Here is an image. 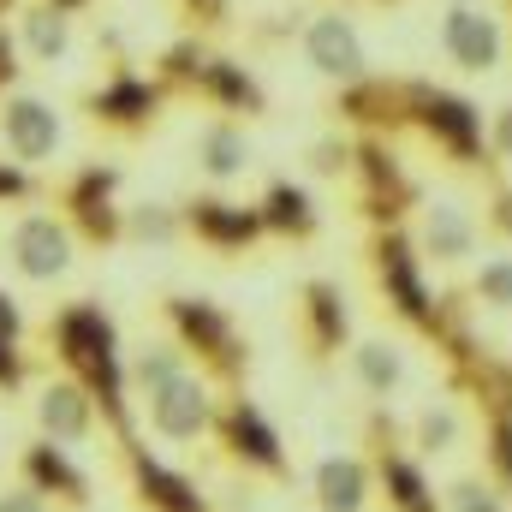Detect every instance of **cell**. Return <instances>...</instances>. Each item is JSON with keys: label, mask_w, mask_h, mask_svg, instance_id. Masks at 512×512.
Returning <instances> with one entry per match:
<instances>
[{"label": "cell", "mask_w": 512, "mask_h": 512, "mask_svg": "<svg viewBox=\"0 0 512 512\" xmlns=\"http://www.w3.org/2000/svg\"><path fill=\"white\" fill-rule=\"evenodd\" d=\"M48 340H54V358L78 376V382L96 393V405L108 417H126V364L114 352V322L96 310V304H66L54 322H48Z\"/></svg>", "instance_id": "cell-1"}, {"label": "cell", "mask_w": 512, "mask_h": 512, "mask_svg": "<svg viewBox=\"0 0 512 512\" xmlns=\"http://www.w3.org/2000/svg\"><path fill=\"white\" fill-rule=\"evenodd\" d=\"M435 42L447 54V66H459L465 78H483V72H501L507 66V18L483 0V6H441L435 18Z\"/></svg>", "instance_id": "cell-2"}, {"label": "cell", "mask_w": 512, "mask_h": 512, "mask_svg": "<svg viewBox=\"0 0 512 512\" xmlns=\"http://www.w3.org/2000/svg\"><path fill=\"white\" fill-rule=\"evenodd\" d=\"M114 191H120V167H102V161L78 167L60 185V215L84 245H120L126 239V209L114 203Z\"/></svg>", "instance_id": "cell-3"}, {"label": "cell", "mask_w": 512, "mask_h": 512, "mask_svg": "<svg viewBox=\"0 0 512 512\" xmlns=\"http://www.w3.org/2000/svg\"><path fill=\"white\" fill-rule=\"evenodd\" d=\"M161 108H167L161 78H143V72H131V66H114V72L84 96L90 126L114 131V137H143V131L161 120Z\"/></svg>", "instance_id": "cell-4"}, {"label": "cell", "mask_w": 512, "mask_h": 512, "mask_svg": "<svg viewBox=\"0 0 512 512\" xmlns=\"http://www.w3.org/2000/svg\"><path fill=\"white\" fill-rule=\"evenodd\" d=\"M298 48H304L310 72H316V78H328V84H340V90L370 78V48H364V30H358L340 6L310 12V18H304V30H298Z\"/></svg>", "instance_id": "cell-5"}, {"label": "cell", "mask_w": 512, "mask_h": 512, "mask_svg": "<svg viewBox=\"0 0 512 512\" xmlns=\"http://www.w3.org/2000/svg\"><path fill=\"white\" fill-rule=\"evenodd\" d=\"M72 251H78V233L66 227L60 209H30V215H18L12 233H6L12 268H18L24 280H36V286L60 280V274L72 268Z\"/></svg>", "instance_id": "cell-6"}, {"label": "cell", "mask_w": 512, "mask_h": 512, "mask_svg": "<svg viewBox=\"0 0 512 512\" xmlns=\"http://www.w3.org/2000/svg\"><path fill=\"white\" fill-rule=\"evenodd\" d=\"M477 239H483V227H477V215H471L459 197H423V203H417L411 245H417L423 262H435V268H465V262H477Z\"/></svg>", "instance_id": "cell-7"}, {"label": "cell", "mask_w": 512, "mask_h": 512, "mask_svg": "<svg viewBox=\"0 0 512 512\" xmlns=\"http://www.w3.org/2000/svg\"><path fill=\"white\" fill-rule=\"evenodd\" d=\"M60 114H54V102H42V96H24V90H12L6 102H0V143H6V155L12 161H24V167H42V161H54L60 155Z\"/></svg>", "instance_id": "cell-8"}, {"label": "cell", "mask_w": 512, "mask_h": 512, "mask_svg": "<svg viewBox=\"0 0 512 512\" xmlns=\"http://www.w3.org/2000/svg\"><path fill=\"white\" fill-rule=\"evenodd\" d=\"M149 429L161 441H203L215 429V393H209V382L185 370L173 387H161L149 399Z\"/></svg>", "instance_id": "cell-9"}, {"label": "cell", "mask_w": 512, "mask_h": 512, "mask_svg": "<svg viewBox=\"0 0 512 512\" xmlns=\"http://www.w3.org/2000/svg\"><path fill=\"white\" fill-rule=\"evenodd\" d=\"M191 155H197V173H203L209 185H233V179H245V173H251V161H256L251 131L239 126L233 114L203 120L197 137H191Z\"/></svg>", "instance_id": "cell-10"}, {"label": "cell", "mask_w": 512, "mask_h": 512, "mask_svg": "<svg viewBox=\"0 0 512 512\" xmlns=\"http://www.w3.org/2000/svg\"><path fill=\"white\" fill-rule=\"evenodd\" d=\"M167 316H173V334H179L185 352H203L215 370H239L233 328H227V316L209 298H167Z\"/></svg>", "instance_id": "cell-11"}, {"label": "cell", "mask_w": 512, "mask_h": 512, "mask_svg": "<svg viewBox=\"0 0 512 512\" xmlns=\"http://www.w3.org/2000/svg\"><path fill=\"white\" fill-rule=\"evenodd\" d=\"M24 483L42 495V501H60V507H84L90 501V483H84V471L66 459V447L60 441H30L24 447Z\"/></svg>", "instance_id": "cell-12"}, {"label": "cell", "mask_w": 512, "mask_h": 512, "mask_svg": "<svg viewBox=\"0 0 512 512\" xmlns=\"http://www.w3.org/2000/svg\"><path fill=\"white\" fill-rule=\"evenodd\" d=\"M36 423H42L48 441H90V429H96V393L78 376L48 382L42 399H36Z\"/></svg>", "instance_id": "cell-13"}, {"label": "cell", "mask_w": 512, "mask_h": 512, "mask_svg": "<svg viewBox=\"0 0 512 512\" xmlns=\"http://www.w3.org/2000/svg\"><path fill=\"white\" fill-rule=\"evenodd\" d=\"M185 233H197L215 251H239L262 233V209H239L227 197H197V203H185Z\"/></svg>", "instance_id": "cell-14"}, {"label": "cell", "mask_w": 512, "mask_h": 512, "mask_svg": "<svg viewBox=\"0 0 512 512\" xmlns=\"http://www.w3.org/2000/svg\"><path fill=\"white\" fill-rule=\"evenodd\" d=\"M191 96H203L215 114H262V84H256L251 72L239 66V60H227V54H209L203 60V72H197V90Z\"/></svg>", "instance_id": "cell-15"}, {"label": "cell", "mask_w": 512, "mask_h": 512, "mask_svg": "<svg viewBox=\"0 0 512 512\" xmlns=\"http://www.w3.org/2000/svg\"><path fill=\"white\" fill-rule=\"evenodd\" d=\"M12 30H18L24 60H36V66H54V60L72 54V18L54 12L48 0H24V6L12 12Z\"/></svg>", "instance_id": "cell-16"}, {"label": "cell", "mask_w": 512, "mask_h": 512, "mask_svg": "<svg viewBox=\"0 0 512 512\" xmlns=\"http://www.w3.org/2000/svg\"><path fill=\"white\" fill-rule=\"evenodd\" d=\"M310 489H316V507L322 512H364L370 507V471H364V459H352V453H328V459L316 465Z\"/></svg>", "instance_id": "cell-17"}, {"label": "cell", "mask_w": 512, "mask_h": 512, "mask_svg": "<svg viewBox=\"0 0 512 512\" xmlns=\"http://www.w3.org/2000/svg\"><path fill=\"white\" fill-rule=\"evenodd\" d=\"M405 346L399 340H387V334H364L358 346H352V376L358 387L370 393V399H393L399 387H405Z\"/></svg>", "instance_id": "cell-18"}, {"label": "cell", "mask_w": 512, "mask_h": 512, "mask_svg": "<svg viewBox=\"0 0 512 512\" xmlns=\"http://www.w3.org/2000/svg\"><path fill=\"white\" fill-rule=\"evenodd\" d=\"M411 447L423 459H441V453H459L465 447V411L453 399H429L417 417H411Z\"/></svg>", "instance_id": "cell-19"}, {"label": "cell", "mask_w": 512, "mask_h": 512, "mask_svg": "<svg viewBox=\"0 0 512 512\" xmlns=\"http://www.w3.org/2000/svg\"><path fill=\"white\" fill-rule=\"evenodd\" d=\"M179 376H185V346H179V340H143L126 364V382L137 387L143 399H155L161 387H173Z\"/></svg>", "instance_id": "cell-20"}, {"label": "cell", "mask_w": 512, "mask_h": 512, "mask_svg": "<svg viewBox=\"0 0 512 512\" xmlns=\"http://www.w3.org/2000/svg\"><path fill=\"white\" fill-rule=\"evenodd\" d=\"M262 227H274V233H292V239H310L316 233V209H310V197L298 191V185H268V197H262Z\"/></svg>", "instance_id": "cell-21"}, {"label": "cell", "mask_w": 512, "mask_h": 512, "mask_svg": "<svg viewBox=\"0 0 512 512\" xmlns=\"http://www.w3.org/2000/svg\"><path fill=\"white\" fill-rule=\"evenodd\" d=\"M126 239L131 245H179L185 239V209H173V203H137V209H126Z\"/></svg>", "instance_id": "cell-22"}, {"label": "cell", "mask_w": 512, "mask_h": 512, "mask_svg": "<svg viewBox=\"0 0 512 512\" xmlns=\"http://www.w3.org/2000/svg\"><path fill=\"white\" fill-rule=\"evenodd\" d=\"M203 60H209V48H203L197 36H179L173 48H161V60H155V78H161V90H167V96H191V90H197V72H203Z\"/></svg>", "instance_id": "cell-23"}, {"label": "cell", "mask_w": 512, "mask_h": 512, "mask_svg": "<svg viewBox=\"0 0 512 512\" xmlns=\"http://www.w3.org/2000/svg\"><path fill=\"white\" fill-rule=\"evenodd\" d=\"M471 298H477L483 310L512 316V251H495V256L477 262V274H471Z\"/></svg>", "instance_id": "cell-24"}, {"label": "cell", "mask_w": 512, "mask_h": 512, "mask_svg": "<svg viewBox=\"0 0 512 512\" xmlns=\"http://www.w3.org/2000/svg\"><path fill=\"white\" fill-rule=\"evenodd\" d=\"M131 465H137V489H143V501H155L161 512H197L191 489H185L179 477H167V471L149 465V459H131Z\"/></svg>", "instance_id": "cell-25"}, {"label": "cell", "mask_w": 512, "mask_h": 512, "mask_svg": "<svg viewBox=\"0 0 512 512\" xmlns=\"http://www.w3.org/2000/svg\"><path fill=\"white\" fill-rule=\"evenodd\" d=\"M227 429H233V441H239V453H245V459H256V465H280L274 435L262 429V417H256L251 405H233V411H227Z\"/></svg>", "instance_id": "cell-26"}, {"label": "cell", "mask_w": 512, "mask_h": 512, "mask_svg": "<svg viewBox=\"0 0 512 512\" xmlns=\"http://www.w3.org/2000/svg\"><path fill=\"white\" fill-rule=\"evenodd\" d=\"M447 512H512L483 477H459L453 489H447Z\"/></svg>", "instance_id": "cell-27"}, {"label": "cell", "mask_w": 512, "mask_h": 512, "mask_svg": "<svg viewBox=\"0 0 512 512\" xmlns=\"http://www.w3.org/2000/svg\"><path fill=\"white\" fill-rule=\"evenodd\" d=\"M352 155H358V149H352L346 137H316V143H310V167H316L322 179H340V173L352 167Z\"/></svg>", "instance_id": "cell-28"}, {"label": "cell", "mask_w": 512, "mask_h": 512, "mask_svg": "<svg viewBox=\"0 0 512 512\" xmlns=\"http://www.w3.org/2000/svg\"><path fill=\"white\" fill-rule=\"evenodd\" d=\"M18 72H24V48H18V30L0 18V102L18 90Z\"/></svg>", "instance_id": "cell-29"}, {"label": "cell", "mask_w": 512, "mask_h": 512, "mask_svg": "<svg viewBox=\"0 0 512 512\" xmlns=\"http://www.w3.org/2000/svg\"><path fill=\"white\" fill-rule=\"evenodd\" d=\"M30 197H36V167L0 161V203H30Z\"/></svg>", "instance_id": "cell-30"}, {"label": "cell", "mask_w": 512, "mask_h": 512, "mask_svg": "<svg viewBox=\"0 0 512 512\" xmlns=\"http://www.w3.org/2000/svg\"><path fill=\"white\" fill-rule=\"evenodd\" d=\"M30 376V364H24V352H18V340H6L0 334V393H12V387H24Z\"/></svg>", "instance_id": "cell-31"}, {"label": "cell", "mask_w": 512, "mask_h": 512, "mask_svg": "<svg viewBox=\"0 0 512 512\" xmlns=\"http://www.w3.org/2000/svg\"><path fill=\"white\" fill-rule=\"evenodd\" d=\"M191 24H209V30H221L227 24V12H233V0H173Z\"/></svg>", "instance_id": "cell-32"}, {"label": "cell", "mask_w": 512, "mask_h": 512, "mask_svg": "<svg viewBox=\"0 0 512 512\" xmlns=\"http://www.w3.org/2000/svg\"><path fill=\"white\" fill-rule=\"evenodd\" d=\"M489 149H495L501 161H512V102L495 114V120H489Z\"/></svg>", "instance_id": "cell-33"}, {"label": "cell", "mask_w": 512, "mask_h": 512, "mask_svg": "<svg viewBox=\"0 0 512 512\" xmlns=\"http://www.w3.org/2000/svg\"><path fill=\"white\" fill-rule=\"evenodd\" d=\"M0 512H54V507L24 483V489H6V495H0Z\"/></svg>", "instance_id": "cell-34"}, {"label": "cell", "mask_w": 512, "mask_h": 512, "mask_svg": "<svg viewBox=\"0 0 512 512\" xmlns=\"http://www.w3.org/2000/svg\"><path fill=\"white\" fill-rule=\"evenodd\" d=\"M0 334H6V340H18V334H24V310H18L6 292H0Z\"/></svg>", "instance_id": "cell-35"}, {"label": "cell", "mask_w": 512, "mask_h": 512, "mask_svg": "<svg viewBox=\"0 0 512 512\" xmlns=\"http://www.w3.org/2000/svg\"><path fill=\"white\" fill-rule=\"evenodd\" d=\"M48 6H54V12H66V18H84L96 0H48Z\"/></svg>", "instance_id": "cell-36"}, {"label": "cell", "mask_w": 512, "mask_h": 512, "mask_svg": "<svg viewBox=\"0 0 512 512\" xmlns=\"http://www.w3.org/2000/svg\"><path fill=\"white\" fill-rule=\"evenodd\" d=\"M18 6H24V0H0V18H12V12H18Z\"/></svg>", "instance_id": "cell-37"}, {"label": "cell", "mask_w": 512, "mask_h": 512, "mask_svg": "<svg viewBox=\"0 0 512 512\" xmlns=\"http://www.w3.org/2000/svg\"><path fill=\"white\" fill-rule=\"evenodd\" d=\"M441 6H483V0H441Z\"/></svg>", "instance_id": "cell-38"}]
</instances>
